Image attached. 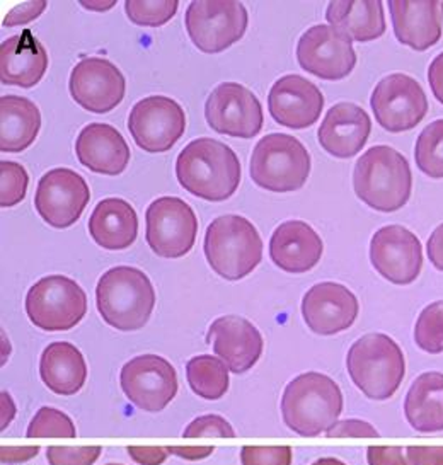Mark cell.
<instances>
[{
  "label": "cell",
  "mask_w": 443,
  "mask_h": 465,
  "mask_svg": "<svg viewBox=\"0 0 443 465\" xmlns=\"http://www.w3.org/2000/svg\"><path fill=\"white\" fill-rule=\"evenodd\" d=\"M181 188L207 202H225L237 192L242 169L236 152L215 138H196L176 159Z\"/></svg>",
  "instance_id": "6da1fadb"
},
{
  "label": "cell",
  "mask_w": 443,
  "mask_h": 465,
  "mask_svg": "<svg viewBox=\"0 0 443 465\" xmlns=\"http://www.w3.org/2000/svg\"><path fill=\"white\" fill-rule=\"evenodd\" d=\"M343 412V394L331 377L307 371L295 377L281 397V416L293 433L305 438L326 433Z\"/></svg>",
  "instance_id": "7a4b0ae2"
},
{
  "label": "cell",
  "mask_w": 443,
  "mask_h": 465,
  "mask_svg": "<svg viewBox=\"0 0 443 465\" xmlns=\"http://www.w3.org/2000/svg\"><path fill=\"white\" fill-rule=\"evenodd\" d=\"M353 188L361 202L377 212H398L408 203L413 190L409 163L401 152L375 145L357 161Z\"/></svg>",
  "instance_id": "3957f363"
},
{
  "label": "cell",
  "mask_w": 443,
  "mask_h": 465,
  "mask_svg": "<svg viewBox=\"0 0 443 465\" xmlns=\"http://www.w3.org/2000/svg\"><path fill=\"white\" fill-rule=\"evenodd\" d=\"M96 305L111 328L139 331L149 322L155 307L153 282L133 266L111 268L97 282Z\"/></svg>",
  "instance_id": "277c9868"
},
{
  "label": "cell",
  "mask_w": 443,
  "mask_h": 465,
  "mask_svg": "<svg viewBox=\"0 0 443 465\" xmlns=\"http://www.w3.org/2000/svg\"><path fill=\"white\" fill-rule=\"evenodd\" d=\"M347 369L357 389L372 401H388L401 387L406 360L401 346L388 334L370 332L353 342Z\"/></svg>",
  "instance_id": "5b68a950"
},
{
  "label": "cell",
  "mask_w": 443,
  "mask_h": 465,
  "mask_svg": "<svg viewBox=\"0 0 443 465\" xmlns=\"http://www.w3.org/2000/svg\"><path fill=\"white\" fill-rule=\"evenodd\" d=\"M203 251L215 273L237 282L252 273L263 260V239L250 220L222 215L208 225Z\"/></svg>",
  "instance_id": "8992f818"
},
{
  "label": "cell",
  "mask_w": 443,
  "mask_h": 465,
  "mask_svg": "<svg viewBox=\"0 0 443 465\" xmlns=\"http://www.w3.org/2000/svg\"><path fill=\"white\" fill-rule=\"evenodd\" d=\"M250 173L251 179L266 192H297L310 176V153L299 138L270 134L256 143Z\"/></svg>",
  "instance_id": "52a82bcc"
},
{
  "label": "cell",
  "mask_w": 443,
  "mask_h": 465,
  "mask_svg": "<svg viewBox=\"0 0 443 465\" xmlns=\"http://www.w3.org/2000/svg\"><path fill=\"white\" fill-rule=\"evenodd\" d=\"M25 305L36 328L50 332L69 331L87 314V295L69 276L50 274L29 288Z\"/></svg>",
  "instance_id": "ba28073f"
},
{
  "label": "cell",
  "mask_w": 443,
  "mask_h": 465,
  "mask_svg": "<svg viewBox=\"0 0 443 465\" xmlns=\"http://www.w3.org/2000/svg\"><path fill=\"white\" fill-rule=\"evenodd\" d=\"M250 23L248 9L236 0H194L184 15L186 31L203 54H221L239 42Z\"/></svg>",
  "instance_id": "9c48e42d"
},
{
  "label": "cell",
  "mask_w": 443,
  "mask_h": 465,
  "mask_svg": "<svg viewBox=\"0 0 443 465\" xmlns=\"http://www.w3.org/2000/svg\"><path fill=\"white\" fill-rule=\"evenodd\" d=\"M145 241L153 254L178 260L193 249L198 219L193 208L178 196L153 200L145 212Z\"/></svg>",
  "instance_id": "30bf717a"
},
{
  "label": "cell",
  "mask_w": 443,
  "mask_h": 465,
  "mask_svg": "<svg viewBox=\"0 0 443 465\" xmlns=\"http://www.w3.org/2000/svg\"><path fill=\"white\" fill-rule=\"evenodd\" d=\"M128 130L142 151H171L186 132V114L180 103L167 96L140 99L130 111Z\"/></svg>",
  "instance_id": "8fae6325"
},
{
  "label": "cell",
  "mask_w": 443,
  "mask_h": 465,
  "mask_svg": "<svg viewBox=\"0 0 443 465\" xmlns=\"http://www.w3.org/2000/svg\"><path fill=\"white\" fill-rule=\"evenodd\" d=\"M205 118L217 134L254 138L263 128L261 101L242 84H219L205 103Z\"/></svg>",
  "instance_id": "7c38bea8"
},
{
  "label": "cell",
  "mask_w": 443,
  "mask_h": 465,
  "mask_svg": "<svg viewBox=\"0 0 443 465\" xmlns=\"http://www.w3.org/2000/svg\"><path fill=\"white\" fill-rule=\"evenodd\" d=\"M370 106L377 124L388 132L401 134L423 122L428 113V99L413 77L392 74L375 85Z\"/></svg>",
  "instance_id": "4fadbf2b"
},
{
  "label": "cell",
  "mask_w": 443,
  "mask_h": 465,
  "mask_svg": "<svg viewBox=\"0 0 443 465\" xmlns=\"http://www.w3.org/2000/svg\"><path fill=\"white\" fill-rule=\"evenodd\" d=\"M126 399L142 411L159 412L178 394V373L166 358L135 356L126 361L120 373Z\"/></svg>",
  "instance_id": "5bb4252c"
},
{
  "label": "cell",
  "mask_w": 443,
  "mask_h": 465,
  "mask_svg": "<svg viewBox=\"0 0 443 465\" xmlns=\"http://www.w3.org/2000/svg\"><path fill=\"white\" fill-rule=\"evenodd\" d=\"M297 60L302 69L324 81L348 77L357 65L353 43L330 25L307 29L297 43Z\"/></svg>",
  "instance_id": "9a60e30c"
},
{
  "label": "cell",
  "mask_w": 443,
  "mask_h": 465,
  "mask_svg": "<svg viewBox=\"0 0 443 465\" xmlns=\"http://www.w3.org/2000/svg\"><path fill=\"white\" fill-rule=\"evenodd\" d=\"M89 200L91 190L87 181L72 169L56 167L40 179L34 208L48 225L67 229L81 219Z\"/></svg>",
  "instance_id": "2e32d148"
},
{
  "label": "cell",
  "mask_w": 443,
  "mask_h": 465,
  "mask_svg": "<svg viewBox=\"0 0 443 465\" xmlns=\"http://www.w3.org/2000/svg\"><path fill=\"white\" fill-rule=\"evenodd\" d=\"M70 94L84 110L104 114L122 104L126 93L125 75L103 56L83 58L70 74Z\"/></svg>",
  "instance_id": "e0dca14e"
},
{
  "label": "cell",
  "mask_w": 443,
  "mask_h": 465,
  "mask_svg": "<svg viewBox=\"0 0 443 465\" xmlns=\"http://www.w3.org/2000/svg\"><path fill=\"white\" fill-rule=\"evenodd\" d=\"M375 272L394 285H409L421 273L423 247L419 239L402 225H386L370 241Z\"/></svg>",
  "instance_id": "ac0fdd59"
},
{
  "label": "cell",
  "mask_w": 443,
  "mask_h": 465,
  "mask_svg": "<svg viewBox=\"0 0 443 465\" xmlns=\"http://www.w3.org/2000/svg\"><path fill=\"white\" fill-rule=\"evenodd\" d=\"M360 305L351 290L341 283L322 282L307 290L302 299L305 324L320 336H332L353 326Z\"/></svg>",
  "instance_id": "d6986e66"
},
{
  "label": "cell",
  "mask_w": 443,
  "mask_h": 465,
  "mask_svg": "<svg viewBox=\"0 0 443 465\" xmlns=\"http://www.w3.org/2000/svg\"><path fill=\"white\" fill-rule=\"evenodd\" d=\"M268 110L277 124L304 130L318 122L324 110V96L316 84L290 74L273 84L268 96Z\"/></svg>",
  "instance_id": "ffe728a7"
},
{
  "label": "cell",
  "mask_w": 443,
  "mask_h": 465,
  "mask_svg": "<svg viewBox=\"0 0 443 465\" xmlns=\"http://www.w3.org/2000/svg\"><path fill=\"white\" fill-rule=\"evenodd\" d=\"M207 344L234 373L252 369L263 355V336L252 322L239 315H223L212 322Z\"/></svg>",
  "instance_id": "44dd1931"
},
{
  "label": "cell",
  "mask_w": 443,
  "mask_h": 465,
  "mask_svg": "<svg viewBox=\"0 0 443 465\" xmlns=\"http://www.w3.org/2000/svg\"><path fill=\"white\" fill-rule=\"evenodd\" d=\"M372 132V120L355 103H338L326 113L319 126V143L338 159L355 157Z\"/></svg>",
  "instance_id": "7402d4cb"
},
{
  "label": "cell",
  "mask_w": 443,
  "mask_h": 465,
  "mask_svg": "<svg viewBox=\"0 0 443 465\" xmlns=\"http://www.w3.org/2000/svg\"><path fill=\"white\" fill-rule=\"evenodd\" d=\"M322 252L320 235L302 220L280 223L270 239V258L287 273H307L320 261Z\"/></svg>",
  "instance_id": "603a6c76"
},
{
  "label": "cell",
  "mask_w": 443,
  "mask_h": 465,
  "mask_svg": "<svg viewBox=\"0 0 443 465\" xmlns=\"http://www.w3.org/2000/svg\"><path fill=\"white\" fill-rule=\"evenodd\" d=\"M75 153L84 167L104 176L122 174L132 157L123 135L108 124L84 126L75 140Z\"/></svg>",
  "instance_id": "cb8c5ba5"
},
{
  "label": "cell",
  "mask_w": 443,
  "mask_h": 465,
  "mask_svg": "<svg viewBox=\"0 0 443 465\" xmlns=\"http://www.w3.org/2000/svg\"><path fill=\"white\" fill-rule=\"evenodd\" d=\"M392 28L396 38L413 48L425 52L442 38V2H389Z\"/></svg>",
  "instance_id": "d4e9b609"
},
{
  "label": "cell",
  "mask_w": 443,
  "mask_h": 465,
  "mask_svg": "<svg viewBox=\"0 0 443 465\" xmlns=\"http://www.w3.org/2000/svg\"><path fill=\"white\" fill-rule=\"evenodd\" d=\"M48 70V54L40 40L25 29L0 45V81L5 85L34 87Z\"/></svg>",
  "instance_id": "484cf974"
},
{
  "label": "cell",
  "mask_w": 443,
  "mask_h": 465,
  "mask_svg": "<svg viewBox=\"0 0 443 465\" xmlns=\"http://www.w3.org/2000/svg\"><path fill=\"white\" fill-rule=\"evenodd\" d=\"M89 233L103 249H128L139 233L137 212L126 200L106 198L97 203L89 217Z\"/></svg>",
  "instance_id": "4316f807"
},
{
  "label": "cell",
  "mask_w": 443,
  "mask_h": 465,
  "mask_svg": "<svg viewBox=\"0 0 443 465\" xmlns=\"http://www.w3.org/2000/svg\"><path fill=\"white\" fill-rule=\"evenodd\" d=\"M40 375L52 392L74 396L87 381V365L81 350L72 342H52L40 358Z\"/></svg>",
  "instance_id": "83f0119b"
},
{
  "label": "cell",
  "mask_w": 443,
  "mask_h": 465,
  "mask_svg": "<svg viewBox=\"0 0 443 465\" xmlns=\"http://www.w3.org/2000/svg\"><path fill=\"white\" fill-rule=\"evenodd\" d=\"M404 414L418 433L443 431V373L427 371L411 383L404 399Z\"/></svg>",
  "instance_id": "f1b7e54d"
},
{
  "label": "cell",
  "mask_w": 443,
  "mask_h": 465,
  "mask_svg": "<svg viewBox=\"0 0 443 465\" xmlns=\"http://www.w3.org/2000/svg\"><path fill=\"white\" fill-rule=\"evenodd\" d=\"M42 128L38 106L21 96L0 97V151H26L36 140Z\"/></svg>",
  "instance_id": "f546056e"
},
{
  "label": "cell",
  "mask_w": 443,
  "mask_h": 465,
  "mask_svg": "<svg viewBox=\"0 0 443 465\" xmlns=\"http://www.w3.org/2000/svg\"><path fill=\"white\" fill-rule=\"evenodd\" d=\"M326 19L330 26L355 42H372L386 33L384 4L379 0L331 2L326 9Z\"/></svg>",
  "instance_id": "4dcf8cb0"
},
{
  "label": "cell",
  "mask_w": 443,
  "mask_h": 465,
  "mask_svg": "<svg viewBox=\"0 0 443 465\" xmlns=\"http://www.w3.org/2000/svg\"><path fill=\"white\" fill-rule=\"evenodd\" d=\"M186 379L194 394L217 401L229 391V369L221 358L200 355L186 363Z\"/></svg>",
  "instance_id": "1f68e13d"
},
{
  "label": "cell",
  "mask_w": 443,
  "mask_h": 465,
  "mask_svg": "<svg viewBox=\"0 0 443 465\" xmlns=\"http://www.w3.org/2000/svg\"><path fill=\"white\" fill-rule=\"evenodd\" d=\"M416 165L431 179H443V120L429 124L416 140Z\"/></svg>",
  "instance_id": "d6a6232c"
},
{
  "label": "cell",
  "mask_w": 443,
  "mask_h": 465,
  "mask_svg": "<svg viewBox=\"0 0 443 465\" xmlns=\"http://www.w3.org/2000/svg\"><path fill=\"white\" fill-rule=\"evenodd\" d=\"M415 341L429 355L443 353V301L433 302L421 311L416 321Z\"/></svg>",
  "instance_id": "836d02e7"
},
{
  "label": "cell",
  "mask_w": 443,
  "mask_h": 465,
  "mask_svg": "<svg viewBox=\"0 0 443 465\" xmlns=\"http://www.w3.org/2000/svg\"><path fill=\"white\" fill-rule=\"evenodd\" d=\"M180 2L176 0H126L128 19L139 26L159 28L169 23L178 13Z\"/></svg>",
  "instance_id": "e575fe53"
},
{
  "label": "cell",
  "mask_w": 443,
  "mask_h": 465,
  "mask_svg": "<svg viewBox=\"0 0 443 465\" xmlns=\"http://www.w3.org/2000/svg\"><path fill=\"white\" fill-rule=\"evenodd\" d=\"M28 438H75V424L55 408H42L28 426Z\"/></svg>",
  "instance_id": "d590c367"
},
{
  "label": "cell",
  "mask_w": 443,
  "mask_h": 465,
  "mask_svg": "<svg viewBox=\"0 0 443 465\" xmlns=\"http://www.w3.org/2000/svg\"><path fill=\"white\" fill-rule=\"evenodd\" d=\"M26 169L13 161L0 163V206L11 208L25 200L28 192Z\"/></svg>",
  "instance_id": "8d00e7d4"
},
{
  "label": "cell",
  "mask_w": 443,
  "mask_h": 465,
  "mask_svg": "<svg viewBox=\"0 0 443 465\" xmlns=\"http://www.w3.org/2000/svg\"><path fill=\"white\" fill-rule=\"evenodd\" d=\"M293 450L289 445L256 447L246 445L241 449L242 465H291Z\"/></svg>",
  "instance_id": "74e56055"
},
{
  "label": "cell",
  "mask_w": 443,
  "mask_h": 465,
  "mask_svg": "<svg viewBox=\"0 0 443 465\" xmlns=\"http://www.w3.org/2000/svg\"><path fill=\"white\" fill-rule=\"evenodd\" d=\"M103 449L94 447H48L46 459L50 465H93Z\"/></svg>",
  "instance_id": "f35d334b"
},
{
  "label": "cell",
  "mask_w": 443,
  "mask_h": 465,
  "mask_svg": "<svg viewBox=\"0 0 443 465\" xmlns=\"http://www.w3.org/2000/svg\"><path fill=\"white\" fill-rule=\"evenodd\" d=\"M184 438H203V437H215V438H234L236 431L231 426V423L217 416V414H208V416H200L194 421L188 424V428L182 433Z\"/></svg>",
  "instance_id": "ab89813d"
},
{
  "label": "cell",
  "mask_w": 443,
  "mask_h": 465,
  "mask_svg": "<svg viewBox=\"0 0 443 465\" xmlns=\"http://www.w3.org/2000/svg\"><path fill=\"white\" fill-rule=\"evenodd\" d=\"M328 438H379V431L374 426L361 420H345L336 421L331 428L326 431Z\"/></svg>",
  "instance_id": "60d3db41"
},
{
  "label": "cell",
  "mask_w": 443,
  "mask_h": 465,
  "mask_svg": "<svg viewBox=\"0 0 443 465\" xmlns=\"http://www.w3.org/2000/svg\"><path fill=\"white\" fill-rule=\"evenodd\" d=\"M46 9V2H25L21 5H15L13 11H9L7 15L4 17V26L7 28H15L19 25H28L31 21H34L36 17L42 15L43 11Z\"/></svg>",
  "instance_id": "b9f144b4"
},
{
  "label": "cell",
  "mask_w": 443,
  "mask_h": 465,
  "mask_svg": "<svg viewBox=\"0 0 443 465\" xmlns=\"http://www.w3.org/2000/svg\"><path fill=\"white\" fill-rule=\"evenodd\" d=\"M367 460L369 465H411L401 447H369Z\"/></svg>",
  "instance_id": "7bdbcfd3"
},
{
  "label": "cell",
  "mask_w": 443,
  "mask_h": 465,
  "mask_svg": "<svg viewBox=\"0 0 443 465\" xmlns=\"http://www.w3.org/2000/svg\"><path fill=\"white\" fill-rule=\"evenodd\" d=\"M126 451L139 465H162L169 455L167 447H128Z\"/></svg>",
  "instance_id": "ee69618b"
},
{
  "label": "cell",
  "mask_w": 443,
  "mask_h": 465,
  "mask_svg": "<svg viewBox=\"0 0 443 465\" xmlns=\"http://www.w3.org/2000/svg\"><path fill=\"white\" fill-rule=\"evenodd\" d=\"M406 455L411 465H443V447H408Z\"/></svg>",
  "instance_id": "f6af8a7d"
},
{
  "label": "cell",
  "mask_w": 443,
  "mask_h": 465,
  "mask_svg": "<svg viewBox=\"0 0 443 465\" xmlns=\"http://www.w3.org/2000/svg\"><path fill=\"white\" fill-rule=\"evenodd\" d=\"M40 447H2L0 449V460L2 464H21L28 462L33 457L40 453Z\"/></svg>",
  "instance_id": "bcb514c9"
},
{
  "label": "cell",
  "mask_w": 443,
  "mask_h": 465,
  "mask_svg": "<svg viewBox=\"0 0 443 465\" xmlns=\"http://www.w3.org/2000/svg\"><path fill=\"white\" fill-rule=\"evenodd\" d=\"M428 83L433 96L443 104V52L429 64Z\"/></svg>",
  "instance_id": "7dc6e473"
},
{
  "label": "cell",
  "mask_w": 443,
  "mask_h": 465,
  "mask_svg": "<svg viewBox=\"0 0 443 465\" xmlns=\"http://www.w3.org/2000/svg\"><path fill=\"white\" fill-rule=\"evenodd\" d=\"M427 251H428V258L429 261H431V264H433L437 270L443 272V223L442 225H438V227L433 231V233L429 235Z\"/></svg>",
  "instance_id": "c3c4849f"
},
{
  "label": "cell",
  "mask_w": 443,
  "mask_h": 465,
  "mask_svg": "<svg viewBox=\"0 0 443 465\" xmlns=\"http://www.w3.org/2000/svg\"><path fill=\"white\" fill-rule=\"evenodd\" d=\"M167 451L171 455H176L181 457L184 460H202V459H207L213 451L215 447H167Z\"/></svg>",
  "instance_id": "681fc988"
},
{
  "label": "cell",
  "mask_w": 443,
  "mask_h": 465,
  "mask_svg": "<svg viewBox=\"0 0 443 465\" xmlns=\"http://www.w3.org/2000/svg\"><path fill=\"white\" fill-rule=\"evenodd\" d=\"M83 4L84 7H87V9H93V11H106V9H111L113 5H114V2L113 0H110L108 4H94V2H81Z\"/></svg>",
  "instance_id": "f907efd6"
},
{
  "label": "cell",
  "mask_w": 443,
  "mask_h": 465,
  "mask_svg": "<svg viewBox=\"0 0 443 465\" xmlns=\"http://www.w3.org/2000/svg\"><path fill=\"white\" fill-rule=\"evenodd\" d=\"M312 465H347L345 462H341V460H338V459H334V457H322V459H319Z\"/></svg>",
  "instance_id": "816d5d0a"
},
{
  "label": "cell",
  "mask_w": 443,
  "mask_h": 465,
  "mask_svg": "<svg viewBox=\"0 0 443 465\" xmlns=\"http://www.w3.org/2000/svg\"><path fill=\"white\" fill-rule=\"evenodd\" d=\"M108 465H122V464H108Z\"/></svg>",
  "instance_id": "f5cc1de1"
}]
</instances>
